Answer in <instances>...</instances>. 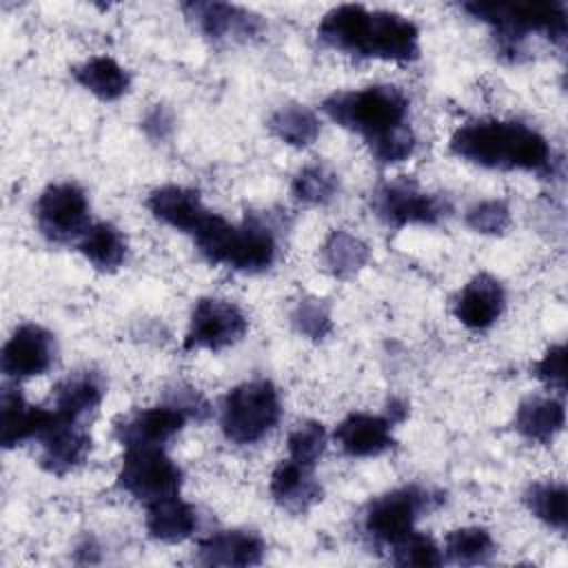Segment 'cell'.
Listing matches in <instances>:
<instances>
[{"mask_svg":"<svg viewBox=\"0 0 568 568\" xmlns=\"http://www.w3.org/2000/svg\"><path fill=\"white\" fill-rule=\"evenodd\" d=\"M430 495L417 486L395 488L373 499L364 515V530L373 541L393 548L415 528L417 517L430 508Z\"/></svg>","mask_w":568,"mask_h":568,"instance_id":"obj_8","label":"cell"},{"mask_svg":"<svg viewBox=\"0 0 568 568\" xmlns=\"http://www.w3.org/2000/svg\"><path fill=\"white\" fill-rule=\"evenodd\" d=\"M333 439L348 457H377L395 444L393 422L382 415L351 413L337 424Z\"/></svg>","mask_w":568,"mask_h":568,"instance_id":"obj_16","label":"cell"},{"mask_svg":"<svg viewBox=\"0 0 568 568\" xmlns=\"http://www.w3.org/2000/svg\"><path fill=\"white\" fill-rule=\"evenodd\" d=\"M495 555V541L486 528L466 526L450 530L444 541V561L457 566L486 564Z\"/></svg>","mask_w":568,"mask_h":568,"instance_id":"obj_29","label":"cell"},{"mask_svg":"<svg viewBox=\"0 0 568 568\" xmlns=\"http://www.w3.org/2000/svg\"><path fill=\"white\" fill-rule=\"evenodd\" d=\"M146 206L160 222L189 235H193L211 213L202 204L197 191L178 184H166L151 191Z\"/></svg>","mask_w":568,"mask_h":568,"instance_id":"obj_19","label":"cell"},{"mask_svg":"<svg viewBox=\"0 0 568 568\" xmlns=\"http://www.w3.org/2000/svg\"><path fill=\"white\" fill-rule=\"evenodd\" d=\"M535 375L550 388L566 390V348L564 344L550 346L544 357L535 364Z\"/></svg>","mask_w":568,"mask_h":568,"instance_id":"obj_36","label":"cell"},{"mask_svg":"<svg viewBox=\"0 0 568 568\" xmlns=\"http://www.w3.org/2000/svg\"><path fill=\"white\" fill-rule=\"evenodd\" d=\"M268 129L284 144L302 149V146H308L317 140L320 120L308 106L297 104V102H288V104H282L280 109H275L271 113Z\"/></svg>","mask_w":568,"mask_h":568,"instance_id":"obj_28","label":"cell"},{"mask_svg":"<svg viewBox=\"0 0 568 568\" xmlns=\"http://www.w3.org/2000/svg\"><path fill=\"white\" fill-rule=\"evenodd\" d=\"M264 550L262 537L253 530H222L197 544V561L206 566H257Z\"/></svg>","mask_w":568,"mask_h":568,"instance_id":"obj_20","label":"cell"},{"mask_svg":"<svg viewBox=\"0 0 568 568\" xmlns=\"http://www.w3.org/2000/svg\"><path fill=\"white\" fill-rule=\"evenodd\" d=\"M288 457L302 466L315 468L326 450V430L320 422H302L288 433Z\"/></svg>","mask_w":568,"mask_h":568,"instance_id":"obj_32","label":"cell"},{"mask_svg":"<svg viewBox=\"0 0 568 568\" xmlns=\"http://www.w3.org/2000/svg\"><path fill=\"white\" fill-rule=\"evenodd\" d=\"M118 484L131 497L151 504L164 497L180 495L182 470L162 450V446L124 448Z\"/></svg>","mask_w":568,"mask_h":568,"instance_id":"obj_7","label":"cell"},{"mask_svg":"<svg viewBox=\"0 0 568 568\" xmlns=\"http://www.w3.org/2000/svg\"><path fill=\"white\" fill-rule=\"evenodd\" d=\"M317 36L335 51L355 58L410 62L419 55V29L395 11L339 4L324 13Z\"/></svg>","mask_w":568,"mask_h":568,"instance_id":"obj_2","label":"cell"},{"mask_svg":"<svg viewBox=\"0 0 568 568\" xmlns=\"http://www.w3.org/2000/svg\"><path fill=\"white\" fill-rule=\"evenodd\" d=\"M564 422V404L555 397H526L515 413L517 433L535 444H550L557 437V433H561Z\"/></svg>","mask_w":568,"mask_h":568,"instance_id":"obj_24","label":"cell"},{"mask_svg":"<svg viewBox=\"0 0 568 568\" xmlns=\"http://www.w3.org/2000/svg\"><path fill=\"white\" fill-rule=\"evenodd\" d=\"M322 109L333 122L364 138L379 164L404 162L415 151V135L406 124L408 100L393 84L333 93Z\"/></svg>","mask_w":568,"mask_h":568,"instance_id":"obj_1","label":"cell"},{"mask_svg":"<svg viewBox=\"0 0 568 568\" xmlns=\"http://www.w3.org/2000/svg\"><path fill=\"white\" fill-rule=\"evenodd\" d=\"M55 359L53 335L38 324L18 326L4 342L0 353V368L7 377L22 379L42 375Z\"/></svg>","mask_w":568,"mask_h":568,"instance_id":"obj_13","label":"cell"},{"mask_svg":"<svg viewBox=\"0 0 568 568\" xmlns=\"http://www.w3.org/2000/svg\"><path fill=\"white\" fill-rule=\"evenodd\" d=\"M51 419V410L31 406L18 386H4L0 395V442L13 448L27 439H38Z\"/></svg>","mask_w":568,"mask_h":568,"instance_id":"obj_18","label":"cell"},{"mask_svg":"<svg viewBox=\"0 0 568 568\" xmlns=\"http://www.w3.org/2000/svg\"><path fill=\"white\" fill-rule=\"evenodd\" d=\"M506 306V293L497 277L488 273L475 275L455 300V317L470 331L493 326Z\"/></svg>","mask_w":568,"mask_h":568,"instance_id":"obj_17","label":"cell"},{"mask_svg":"<svg viewBox=\"0 0 568 568\" xmlns=\"http://www.w3.org/2000/svg\"><path fill=\"white\" fill-rule=\"evenodd\" d=\"M78 251L98 268V271H115L122 266L126 257V240L109 222L91 224L78 242Z\"/></svg>","mask_w":568,"mask_h":568,"instance_id":"obj_26","label":"cell"},{"mask_svg":"<svg viewBox=\"0 0 568 568\" xmlns=\"http://www.w3.org/2000/svg\"><path fill=\"white\" fill-rule=\"evenodd\" d=\"M390 550H393V564H397V566L430 568V566L444 564V555L439 552L437 544L428 535H422L417 530L406 535Z\"/></svg>","mask_w":568,"mask_h":568,"instance_id":"obj_34","label":"cell"},{"mask_svg":"<svg viewBox=\"0 0 568 568\" xmlns=\"http://www.w3.org/2000/svg\"><path fill=\"white\" fill-rule=\"evenodd\" d=\"M466 224L484 235H499L510 224V209L501 200H484L466 211Z\"/></svg>","mask_w":568,"mask_h":568,"instance_id":"obj_35","label":"cell"},{"mask_svg":"<svg viewBox=\"0 0 568 568\" xmlns=\"http://www.w3.org/2000/svg\"><path fill=\"white\" fill-rule=\"evenodd\" d=\"M291 189L304 204H326L337 193V175L322 164H308L293 178Z\"/></svg>","mask_w":568,"mask_h":568,"instance_id":"obj_31","label":"cell"},{"mask_svg":"<svg viewBox=\"0 0 568 568\" xmlns=\"http://www.w3.org/2000/svg\"><path fill=\"white\" fill-rule=\"evenodd\" d=\"M566 499H568L566 486L555 484V481L532 484L524 495V501H526L528 510L537 519H541L544 524H548L557 530H566V521H568Z\"/></svg>","mask_w":568,"mask_h":568,"instance_id":"obj_30","label":"cell"},{"mask_svg":"<svg viewBox=\"0 0 568 568\" xmlns=\"http://www.w3.org/2000/svg\"><path fill=\"white\" fill-rule=\"evenodd\" d=\"M373 209L382 222L402 229L408 224H437L446 213V202L422 191L413 180L397 178L377 186Z\"/></svg>","mask_w":568,"mask_h":568,"instance_id":"obj_9","label":"cell"},{"mask_svg":"<svg viewBox=\"0 0 568 568\" xmlns=\"http://www.w3.org/2000/svg\"><path fill=\"white\" fill-rule=\"evenodd\" d=\"M186 417L189 415L175 404L144 408L115 424V439L124 448L162 446L182 430Z\"/></svg>","mask_w":568,"mask_h":568,"instance_id":"obj_15","label":"cell"},{"mask_svg":"<svg viewBox=\"0 0 568 568\" xmlns=\"http://www.w3.org/2000/svg\"><path fill=\"white\" fill-rule=\"evenodd\" d=\"M291 324L295 326V331L308 339H324L331 328H333V320H331V308L324 300L320 297H302L295 308L291 311Z\"/></svg>","mask_w":568,"mask_h":568,"instance_id":"obj_33","label":"cell"},{"mask_svg":"<svg viewBox=\"0 0 568 568\" xmlns=\"http://www.w3.org/2000/svg\"><path fill=\"white\" fill-rule=\"evenodd\" d=\"M450 151L477 166L499 171H548V140L524 122L475 120L462 124L450 138Z\"/></svg>","mask_w":568,"mask_h":568,"instance_id":"obj_3","label":"cell"},{"mask_svg":"<svg viewBox=\"0 0 568 568\" xmlns=\"http://www.w3.org/2000/svg\"><path fill=\"white\" fill-rule=\"evenodd\" d=\"M142 126H144V131H146L153 140H164V138L171 133V129H173L171 111H169L166 106H162V104H155V106L146 113Z\"/></svg>","mask_w":568,"mask_h":568,"instance_id":"obj_37","label":"cell"},{"mask_svg":"<svg viewBox=\"0 0 568 568\" xmlns=\"http://www.w3.org/2000/svg\"><path fill=\"white\" fill-rule=\"evenodd\" d=\"M40 466L51 475H67L80 466L91 448V437L84 422L60 417L51 408V419L38 437Z\"/></svg>","mask_w":568,"mask_h":568,"instance_id":"obj_12","label":"cell"},{"mask_svg":"<svg viewBox=\"0 0 568 568\" xmlns=\"http://www.w3.org/2000/svg\"><path fill=\"white\" fill-rule=\"evenodd\" d=\"M36 222L51 242H69L89 229V202L80 186L71 182L47 186L36 202Z\"/></svg>","mask_w":568,"mask_h":568,"instance_id":"obj_10","label":"cell"},{"mask_svg":"<svg viewBox=\"0 0 568 568\" xmlns=\"http://www.w3.org/2000/svg\"><path fill=\"white\" fill-rule=\"evenodd\" d=\"M197 528V510L180 495L146 504V530L153 539L178 544L189 539Z\"/></svg>","mask_w":568,"mask_h":568,"instance_id":"obj_23","label":"cell"},{"mask_svg":"<svg viewBox=\"0 0 568 568\" xmlns=\"http://www.w3.org/2000/svg\"><path fill=\"white\" fill-rule=\"evenodd\" d=\"M186 18L213 42H240L260 33L262 18L244 7L229 2H186Z\"/></svg>","mask_w":568,"mask_h":568,"instance_id":"obj_14","label":"cell"},{"mask_svg":"<svg viewBox=\"0 0 568 568\" xmlns=\"http://www.w3.org/2000/svg\"><path fill=\"white\" fill-rule=\"evenodd\" d=\"M280 419V397L271 382L253 379L231 388L222 402L220 426L229 442L246 446L260 442Z\"/></svg>","mask_w":568,"mask_h":568,"instance_id":"obj_6","label":"cell"},{"mask_svg":"<svg viewBox=\"0 0 568 568\" xmlns=\"http://www.w3.org/2000/svg\"><path fill=\"white\" fill-rule=\"evenodd\" d=\"M73 78L80 87H84L95 98L111 102L122 98L129 91L131 78L126 69H122L113 58L109 55H93L80 67L73 69Z\"/></svg>","mask_w":568,"mask_h":568,"instance_id":"obj_25","label":"cell"},{"mask_svg":"<svg viewBox=\"0 0 568 568\" xmlns=\"http://www.w3.org/2000/svg\"><path fill=\"white\" fill-rule=\"evenodd\" d=\"M104 397V382L93 371H80L64 377L53 390V410L60 417L84 422Z\"/></svg>","mask_w":568,"mask_h":568,"instance_id":"obj_22","label":"cell"},{"mask_svg":"<svg viewBox=\"0 0 568 568\" xmlns=\"http://www.w3.org/2000/svg\"><path fill=\"white\" fill-rule=\"evenodd\" d=\"M464 9L495 27L504 53H517L519 42L532 31L546 33L559 44L566 40L564 2H470Z\"/></svg>","mask_w":568,"mask_h":568,"instance_id":"obj_5","label":"cell"},{"mask_svg":"<svg viewBox=\"0 0 568 568\" xmlns=\"http://www.w3.org/2000/svg\"><path fill=\"white\" fill-rule=\"evenodd\" d=\"M248 328L246 315L229 300L217 297H202L197 300L189 331L184 337V348H206V351H222L226 346H233L244 337Z\"/></svg>","mask_w":568,"mask_h":568,"instance_id":"obj_11","label":"cell"},{"mask_svg":"<svg viewBox=\"0 0 568 568\" xmlns=\"http://www.w3.org/2000/svg\"><path fill=\"white\" fill-rule=\"evenodd\" d=\"M197 251L211 262L233 271L257 273L273 264L277 244L271 229L257 220L231 224L217 213H209L193 233Z\"/></svg>","mask_w":568,"mask_h":568,"instance_id":"obj_4","label":"cell"},{"mask_svg":"<svg viewBox=\"0 0 568 568\" xmlns=\"http://www.w3.org/2000/svg\"><path fill=\"white\" fill-rule=\"evenodd\" d=\"M368 257H371V251L366 242L344 229L331 231L322 244L324 266L331 271V275L339 280H348L355 273H359L366 266Z\"/></svg>","mask_w":568,"mask_h":568,"instance_id":"obj_27","label":"cell"},{"mask_svg":"<svg viewBox=\"0 0 568 568\" xmlns=\"http://www.w3.org/2000/svg\"><path fill=\"white\" fill-rule=\"evenodd\" d=\"M271 497L288 513H304L322 499V486L313 475V468L293 462L291 457L280 462L268 484Z\"/></svg>","mask_w":568,"mask_h":568,"instance_id":"obj_21","label":"cell"}]
</instances>
